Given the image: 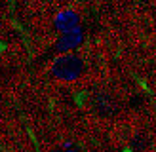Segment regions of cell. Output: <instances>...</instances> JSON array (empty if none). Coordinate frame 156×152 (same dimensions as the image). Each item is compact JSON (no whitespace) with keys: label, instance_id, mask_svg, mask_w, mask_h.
Segmentation results:
<instances>
[{"label":"cell","instance_id":"1","mask_svg":"<svg viewBox=\"0 0 156 152\" xmlns=\"http://www.w3.org/2000/svg\"><path fill=\"white\" fill-rule=\"evenodd\" d=\"M84 72V61L74 55V53H63L61 57H57L51 65V74L57 80L63 82H73L76 78H80Z\"/></svg>","mask_w":156,"mask_h":152},{"label":"cell","instance_id":"2","mask_svg":"<svg viewBox=\"0 0 156 152\" xmlns=\"http://www.w3.org/2000/svg\"><path fill=\"white\" fill-rule=\"evenodd\" d=\"M82 42H84V30L80 29V25H78V27H74L71 30H67V33H61V38L55 42V51L67 53V51L78 48Z\"/></svg>","mask_w":156,"mask_h":152},{"label":"cell","instance_id":"3","mask_svg":"<svg viewBox=\"0 0 156 152\" xmlns=\"http://www.w3.org/2000/svg\"><path fill=\"white\" fill-rule=\"evenodd\" d=\"M80 25V15L73 10H65V12H59L53 19V27H55L59 33H67L74 27Z\"/></svg>","mask_w":156,"mask_h":152},{"label":"cell","instance_id":"4","mask_svg":"<svg viewBox=\"0 0 156 152\" xmlns=\"http://www.w3.org/2000/svg\"><path fill=\"white\" fill-rule=\"evenodd\" d=\"M95 106H97V110H101L103 114H111L114 112V103H112V99L111 97H105V95H99L95 99Z\"/></svg>","mask_w":156,"mask_h":152}]
</instances>
